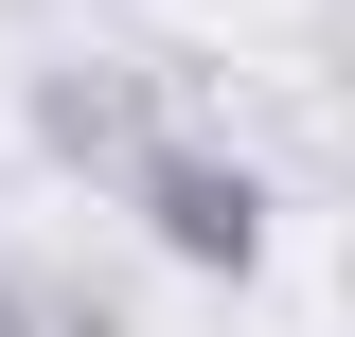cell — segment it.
<instances>
[{
    "instance_id": "2",
    "label": "cell",
    "mask_w": 355,
    "mask_h": 337,
    "mask_svg": "<svg viewBox=\"0 0 355 337\" xmlns=\"http://www.w3.org/2000/svg\"><path fill=\"white\" fill-rule=\"evenodd\" d=\"M18 125H36V160H53V178H107V196L142 178V142H178L142 53H71V71H36V89H18Z\"/></svg>"
},
{
    "instance_id": "1",
    "label": "cell",
    "mask_w": 355,
    "mask_h": 337,
    "mask_svg": "<svg viewBox=\"0 0 355 337\" xmlns=\"http://www.w3.org/2000/svg\"><path fill=\"white\" fill-rule=\"evenodd\" d=\"M125 213H142V249L160 266H196V284H249L266 266V178L231 160V142H142V178H125Z\"/></svg>"
},
{
    "instance_id": "3",
    "label": "cell",
    "mask_w": 355,
    "mask_h": 337,
    "mask_svg": "<svg viewBox=\"0 0 355 337\" xmlns=\"http://www.w3.org/2000/svg\"><path fill=\"white\" fill-rule=\"evenodd\" d=\"M0 337H125V302L89 266H0Z\"/></svg>"
}]
</instances>
